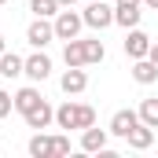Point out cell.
I'll return each instance as SVG.
<instances>
[{
  "instance_id": "obj_1",
  "label": "cell",
  "mask_w": 158,
  "mask_h": 158,
  "mask_svg": "<svg viewBox=\"0 0 158 158\" xmlns=\"http://www.w3.org/2000/svg\"><path fill=\"white\" fill-rule=\"evenodd\" d=\"M103 55H107V48H103V40H66V52H63V59H66V66H88V63H103Z\"/></svg>"
},
{
  "instance_id": "obj_2",
  "label": "cell",
  "mask_w": 158,
  "mask_h": 158,
  "mask_svg": "<svg viewBox=\"0 0 158 158\" xmlns=\"http://www.w3.org/2000/svg\"><path fill=\"white\" fill-rule=\"evenodd\" d=\"M55 121H59V129H88V125H96V110L88 103H63L55 110Z\"/></svg>"
},
{
  "instance_id": "obj_3",
  "label": "cell",
  "mask_w": 158,
  "mask_h": 158,
  "mask_svg": "<svg viewBox=\"0 0 158 158\" xmlns=\"http://www.w3.org/2000/svg\"><path fill=\"white\" fill-rule=\"evenodd\" d=\"M52 26H55V37H59V40H74V37L81 33V26H85V15H77L74 7H66V11L55 15Z\"/></svg>"
},
{
  "instance_id": "obj_4",
  "label": "cell",
  "mask_w": 158,
  "mask_h": 158,
  "mask_svg": "<svg viewBox=\"0 0 158 158\" xmlns=\"http://www.w3.org/2000/svg\"><path fill=\"white\" fill-rule=\"evenodd\" d=\"M110 22H114V7H110L107 0H88V7H85V26L107 30Z\"/></svg>"
},
{
  "instance_id": "obj_5",
  "label": "cell",
  "mask_w": 158,
  "mask_h": 158,
  "mask_svg": "<svg viewBox=\"0 0 158 158\" xmlns=\"http://www.w3.org/2000/svg\"><path fill=\"white\" fill-rule=\"evenodd\" d=\"M107 136H110V129H96V125L81 129V151H88V155L107 151Z\"/></svg>"
},
{
  "instance_id": "obj_6",
  "label": "cell",
  "mask_w": 158,
  "mask_h": 158,
  "mask_svg": "<svg viewBox=\"0 0 158 158\" xmlns=\"http://www.w3.org/2000/svg\"><path fill=\"white\" fill-rule=\"evenodd\" d=\"M147 52H151V37H147L143 30H136V26H132V30H129V37H125V55H129V59H143Z\"/></svg>"
},
{
  "instance_id": "obj_7",
  "label": "cell",
  "mask_w": 158,
  "mask_h": 158,
  "mask_svg": "<svg viewBox=\"0 0 158 158\" xmlns=\"http://www.w3.org/2000/svg\"><path fill=\"white\" fill-rule=\"evenodd\" d=\"M88 88V74L81 70V66H66V74H63V92L66 96H77Z\"/></svg>"
},
{
  "instance_id": "obj_8",
  "label": "cell",
  "mask_w": 158,
  "mask_h": 158,
  "mask_svg": "<svg viewBox=\"0 0 158 158\" xmlns=\"http://www.w3.org/2000/svg\"><path fill=\"white\" fill-rule=\"evenodd\" d=\"M52 37H55V26H52V22H44V19L30 22V30H26V40H30L33 48H44Z\"/></svg>"
},
{
  "instance_id": "obj_9",
  "label": "cell",
  "mask_w": 158,
  "mask_h": 158,
  "mask_svg": "<svg viewBox=\"0 0 158 158\" xmlns=\"http://www.w3.org/2000/svg\"><path fill=\"white\" fill-rule=\"evenodd\" d=\"M136 125H140V110H118V114L110 118V132H114V136H129Z\"/></svg>"
},
{
  "instance_id": "obj_10",
  "label": "cell",
  "mask_w": 158,
  "mask_h": 158,
  "mask_svg": "<svg viewBox=\"0 0 158 158\" xmlns=\"http://www.w3.org/2000/svg\"><path fill=\"white\" fill-rule=\"evenodd\" d=\"M22 118H26V125H30V129H48V125H52V121H55V110H52V107H48V103H44V99H40L37 107H33V110H30V114H22Z\"/></svg>"
},
{
  "instance_id": "obj_11",
  "label": "cell",
  "mask_w": 158,
  "mask_h": 158,
  "mask_svg": "<svg viewBox=\"0 0 158 158\" xmlns=\"http://www.w3.org/2000/svg\"><path fill=\"white\" fill-rule=\"evenodd\" d=\"M48 74H52V59H48L44 52H37V55H30V59H26V77L44 81Z\"/></svg>"
},
{
  "instance_id": "obj_12",
  "label": "cell",
  "mask_w": 158,
  "mask_h": 158,
  "mask_svg": "<svg viewBox=\"0 0 158 158\" xmlns=\"http://www.w3.org/2000/svg\"><path fill=\"white\" fill-rule=\"evenodd\" d=\"M125 140H129V147H132V151H147V147L155 143V129L140 121V125H136V129H132V132H129Z\"/></svg>"
},
{
  "instance_id": "obj_13",
  "label": "cell",
  "mask_w": 158,
  "mask_h": 158,
  "mask_svg": "<svg viewBox=\"0 0 158 158\" xmlns=\"http://www.w3.org/2000/svg\"><path fill=\"white\" fill-rule=\"evenodd\" d=\"M132 77L140 81V85H151V81H158V66L143 55V59H132Z\"/></svg>"
},
{
  "instance_id": "obj_14",
  "label": "cell",
  "mask_w": 158,
  "mask_h": 158,
  "mask_svg": "<svg viewBox=\"0 0 158 158\" xmlns=\"http://www.w3.org/2000/svg\"><path fill=\"white\" fill-rule=\"evenodd\" d=\"M0 74H4V77H19V74H26V59L15 55V52H4V55H0Z\"/></svg>"
},
{
  "instance_id": "obj_15",
  "label": "cell",
  "mask_w": 158,
  "mask_h": 158,
  "mask_svg": "<svg viewBox=\"0 0 158 158\" xmlns=\"http://www.w3.org/2000/svg\"><path fill=\"white\" fill-rule=\"evenodd\" d=\"M37 103H40L37 88H19V92H15V110H19V114H30Z\"/></svg>"
},
{
  "instance_id": "obj_16",
  "label": "cell",
  "mask_w": 158,
  "mask_h": 158,
  "mask_svg": "<svg viewBox=\"0 0 158 158\" xmlns=\"http://www.w3.org/2000/svg\"><path fill=\"white\" fill-rule=\"evenodd\" d=\"M30 155L33 158H48V155H55V143H52V136H33V140H30Z\"/></svg>"
},
{
  "instance_id": "obj_17",
  "label": "cell",
  "mask_w": 158,
  "mask_h": 158,
  "mask_svg": "<svg viewBox=\"0 0 158 158\" xmlns=\"http://www.w3.org/2000/svg\"><path fill=\"white\" fill-rule=\"evenodd\" d=\"M114 22L125 26V30H132V26L140 22V4H136V7H114Z\"/></svg>"
},
{
  "instance_id": "obj_18",
  "label": "cell",
  "mask_w": 158,
  "mask_h": 158,
  "mask_svg": "<svg viewBox=\"0 0 158 158\" xmlns=\"http://www.w3.org/2000/svg\"><path fill=\"white\" fill-rule=\"evenodd\" d=\"M30 11L37 19H52V15H59V0H30Z\"/></svg>"
},
{
  "instance_id": "obj_19",
  "label": "cell",
  "mask_w": 158,
  "mask_h": 158,
  "mask_svg": "<svg viewBox=\"0 0 158 158\" xmlns=\"http://www.w3.org/2000/svg\"><path fill=\"white\" fill-rule=\"evenodd\" d=\"M140 121L151 125V129H158V99H143L140 103Z\"/></svg>"
},
{
  "instance_id": "obj_20",
  "label": "cell",
  "mask_w": 158,
  "mask_h": 158,
  "mask_svg": "<svg viewBox=\"0 0 158 158\" xmlns=\"http://www.w3.org/2000/svg\"><path fill=\"white\" fill-rule=\"evenodd\" d=\"M11 107H15V96L0 88V118H7V114H11Z\"/></svg>"
},
{
  "instance_id": "obj_21",
  "label": "cell",
  "mask_w": 158,
  "mask_h": 158,
  "mask_svg": "<svg viewBox=\"0 0 158 158\" xmlns=\"http://www.w3.org/2000/svg\"><path fill=\"white\" fill-rule=\"evenodd\" d=\"M55 143V155H70V136H52Z\"/></svg>"
},
{
  "instance_id": "obj_22",
  "label": "cell",
  "mask_w": 158,
  "mask_h": 158,
  "mask_svg": "<svg viewBox=\"0 0 158 158\" xmlns=\"http://www.w3.org/2000/svg\"><path fill=\"white\" fill-rule=\"evenodd\" d=\"M136 4H143V0H114V7H136Z\"/></svg>"
},
{
  "instance_id": "obj_23",
  "label": "cell",
  "mask_w": 158,
  "mask_h": 158,
  "mask_svg": "<svg viewBox=\"0 0 158 158\" xmlns=\"http://www.w3.org/2000/svg\"><path fill=\"white\" fill-rule=\"evenodd\" d=\"M147 59H151V63L158 66V44H151V52H147Z\"/></svg>"
},
{
  "instance_id": "obj_24",
  "label": "cell",
  "mask_w": 158,
  "mask_h": 158,
  "mask_svg": "<svg viewBox=\"0 0 158 158\" xmlns=\"http://www.w3.org/2000/svg\"><path fill=\"white\" fill-rule=\"evenodd\" d=\"M143 4H147V7H151V11H158V0H143Z\"/></svg>"
},
{
  "instance_id": "obj_25",
  "label": "cell",
  "mask_w": 158,
  "mask_h": 158,
  "mask_svg": "<svg viewBox=\"0 0 158 158\" xmlns=\"http://www.w3.org/2000/svg\"><path fill=\"white\" fill-rule=\"evenodd\" d=\"M59 7H74V0H59Z\"/></svg>"
},
{
  "instance_id": "obj_26",
  "label": "cell",
  "mask_w": 158,
  "mask_h": 158,
  "mask_svg": "<svg viewBox=\"0 0 158 158\" xmlns=\"http://www.w3.org/2000/svg\"><path fill=\"white\" fill-rule=\"evenodd\" d=\"M4 52H7V48H4V37H0V55H4Z\"/></svg>"
},
{
  "instance_id": "obj_27",
  "label": "cell",
  "mask_w": 158,
  "mask_h": 158,
  "mask_svg": "<svg viewBox=\"0 0 158 158\" xmlns=\"http://www.w3.org/2000/svg\"><path fill=\"white\" fill-rule=\"evenodd\" d=\"M0 4H7V0H0Z\"/></svg>"
}]
</instances>
